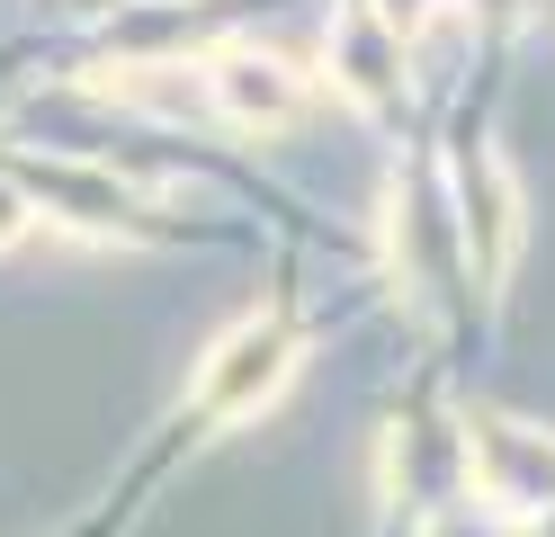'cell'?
<instances>
[{"label": "cell", "instance_id": "8", "mask_svg": "<svg viewBox=\"0 0 555 537\" xmlns=\"http://www.w3.org/2000/svg\"><path fill=\"white\" fill-rule=\"evenodd\" d=\"M519 10H529V0H483V18H519Z\"/></svg>", "mask_w": 555, "mask_h": 537}, {"label": "cell", "instance_id": "5", "mask_svg": "<svg viewBox=\"0 0 555 537\" xmlns=\"http://www.w3.org/2000/svg\"><path fill=\"white\" fill-rule=\"evenodd\" d=\"M395 72H403V36L376 10H340L332 18V81L350 90L359 107H386L395 99Z\"/></svg>", "mask_w": 555, "mask_h": 537}, {"label": "cell", "instance_id": "7", "mask_svg": "<svg viewBox=\"0 0 555 537\" xmlns=\"http://www.w3.org/2000/svg\"><path fill=\"white\" fill-rule=\"evenodd\" d=\"M367 10H376V18H386L395 36H412V27H422V18L439 10V0H367Z\"/></svg>", "mask_w": 555, "mask_h": 537}, {"label": "cell", "instance_id": "2", "mask_svg": "<svg viewBox=\"0 0 555 537\" xmlns=\"http://www.w3.org/2000/svg\"><path fill=\"white\" fill-rule=\"evenodd\" d=\"M466 475L493 511L529 520V511H555V439L529 421H502V412H475L466 421Z\"/></svg>", "mask_w": 555, "mask_h": 537}, {"label": "cell", "instance_id": "3", "mask_svg": "<svg viewBox=\"0 0 555 537\" xmlns=\"http://www.w3.org/2000/svg\"><path fill=\"white\" fill-rule=\"evenodd\" d=\"M197 81H206V99H216L233 126H287L305 107V72L287 54H260V46H224Z\"/></svg>", "mask_w": 555, "mask_h": 537}, {"label": "cell", "instance_id": "1", "mask_svg": "<svg viewBox=\"0 0 555 537\" xmlns=\"http://www.w3.org/2000/svg\"><path fill=\"white\" fill-rule=\"evenodd\" d=\"M296 368V332L278 314H251V322H233V332L206 349V368L189 376V404L206 421H242V412H260L278 385H287Z\"/></svg>", "mask_w": 555, "mask_h": 537}, {"label": "cell", "instance_id": "6", "mask_svg": "<svg viewBox=\"0 0 555 537\" xmlns=\"http://www.w3.org/2000/svg\"><path fill=\"white\" fill-rule=\"evenodd\" d=\"M27 225H37V215H27V197L10 189V179H0V251H10V242H27Z\"/></svg>", "mask_w": 555, "mask_h": 537}, {"label": "cell", "instance_id": "4", "mask_svg": "<svg viewBox=\"0 0 555 537\" xmlns=\"http://www.w3.org/2000/svg\"><path fill=\"white\" fill-rule=\"evenodd\" d=\"M511 251H519V189H511L502 153H475L466 162V260H475V278H502Z\"/></svg>", "mask_w": 555, "mask_h": 537}]
</instances>
